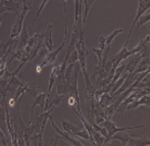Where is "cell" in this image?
Listing matches in <instances>:
<instances>
[{
    "label": "cell",
    "mask_w": 150,
    "mask_h": 146,
    "mask_svg": "<svg viewBox=\"0 0 150 146\" xmlns=\"http://www.w3.org/2000/svg\"><path fill=\"white\" fill-rule=\"evenodd\" d=\"M76 49L78 51V60L80 63V67L82 69V72L85 77V83H86V91H95L94 86L92 85L90 81V77L87 72V58H88V50L86 48L85 42H84V33L82 32L80 34V37L76 43Z\"/></svg>",
    "instance_id": "obj_1"
},
{
    "label": "cell",
    "mask_w": 150,
    "mask_h": 146,
    "mask_svg": "<svg viewBox=\"0 0 150 146\" xmlns=\"http://www.w3.org/2000/svg\"><path fill=\"white\" fill-rule=\"evenodd\" d=\"M32 5H33V0H24L22 4V10L18 14V18H16V23H14L13 27L11 30V34H10V39H16V37H18L22 32L23 26H24V21L26 18L27 13L31 10Z\"/></svg>",
    "instance_id": "obj_2"
},
{
    "label": "cell",
    "mask_w": 150,
    "mask_h": 146,
    "mask_svg": "<svg viewBox=\"0 0 150 146\" xmlns=\"http://www.w3.org/2000/svg\"><path fill=\"white\" fill-rule=\"evenodd\" d=\"M103 128H105L107 132V137L104 140V145H106L107 143H109L111 141V137L117 132L120 131H127V130H131V129H139V128H144L145 126H136V127H127V128H117V125L113 122H111V120H104L102 122V124L100 125Z\"/></svg>",
    "instance_id": "obj_3"
},
{
    "label": "cell",
    "mask_w": 150,
    "mask_h": 146,
    "mask_svg": "<svg viewBox=\"0 0 150 146\" xmlns=\"http://www.w3.org/2000/svg\"><path fill=\"white\" fill-rule=\"evenodd\" d=\"M64 33L65 34H64V38H63L62 44H61V45L57 48V49L54 50V51H49V53H48L47 55L44 57L43 61H42V62L39 64V67H38V69H37V72H40V69H41L43 67H45V65H47V64H51V63H53L54 61H55V59H56V57H57L58 53H59L61 50L64 48L65 39H67V27H65V29H64Z\"/></svg>",
    "instance_id": "obj_4"
},
{
    "label": "cell",
    "mask_w": 150,
    "mask_h": 146,
    "mask_svg": "<svg viewBox=\"0 0 150 146\" xmlns=\"http://www.w3.org/2000/svg\"><path fill=\"white\" fill-rule=\"evenodd\" d=\"M139 1V6H138V11H137V14L134 18V22H133L132 26H131V29H130V32H129V35H128V38H127V41H130V37H131V34L133 32V29L135 28L136 26V23L137 21L140 18V16H142L143 14L145 13L146 11L149 10V4H150V0H138Z\"/></svg>",
    "instance_id": "obj_5"
},
{
    "label": "cell",
    "mask_w": 150,
    "mask_h": 146,
    "mask_svg": "<svg viewBox=\"0 0 150 146\" xmlns=\"http://www.w3.org/2000/svg\"><path fill=\"white\" fill-rule=\"evenodd\" d=\"M48 120L51 122V125H52V127H53L54 131H55V132L59 135L60 139H64L65 141H67V142H69V144H71V145H76V146H82V145H83L81 142H80V141H78L77 139H74L73 137L71 136V134L64 132V131H61L60 129L55 125V123L53 122V120H52V118L50 117V116H49V118H48Z\"/></svg>",
    "instance_id": "obj_6"
},
{
    "label": "cell",
    "mask_w": 150,
    "mask_h": 146,
    "mask_svg": "<svg viewBox=\"0 0 150 146\" xmlns=\"http://www.w3.org/2000/svg\"><path fill=\"white\" fill-rule=\"evenodd\" d=\"M128 145L131 146H147L150 145V141L148 137H145L144 135H130V138L128 141Z\"/></svg>",
    "instance_id": "obj_7"
},
{
    "label": "cell",
    "mask_w": 150,
    "mask_h": 146,
    "mask_svg": "<svg viewBox=\"0 0 150 146\" xmlns=\"http://www.w3.org/2000/svg\"><path fill=\"white\" fill-rule=\"evenodd\" d=\"M60 65L61 64H57V63H53V67H52V69H51V73H50V78H49V86H48V95L50 94L51 92V89L53 87L54 83L56 82L57 80L58 76L60 74Z\"/></svg>",
    "instance_id": "obj_8"
},
{
    "label": "cell",
    "mask_w": 150,
    "mask_h": 146,
    "mask_svg": "<svg viewBox=\"0 0 150 146\" xmlns=\"http://www.w3.org/2000/svg\"><path fill=\"white\" fill-rule=\"evenodd\" d=\"M61 125H62L63 131L69 133V134H71V135H75L77 132H79V131H81L84 129L83 125H82L81 127H79V126H77V125L71 124V123L67 122V120H61Z\"/></svg>",
    "instance_id": "obj_9"
},
{
    "label": "cell",
    "mask_w": 150,
    "mask_h": 146,
    "mask_svg": "<svg viewBox=\"0 0 150 146\" xmlns=\"http://www.w3.org/2000/svg\"><path fill=\"white\" fill-rule=\"evenodd\" d=\"M149 104H150L149 94L148 95H144V96L140 97L139 99H137V100L133 101L132 103H130V104L127 106L126 111H129V109H135V108H137L138 106H140V105H147V106H149Z\"/></svg>",
    "instance_id": "obj_10"
},
{
    "label": "cell",
    "mask_w": 150,
    "mask_h": 146,
    "mask_svg": "<svg viewBox=\"0 0 150 146\" xmlns=\"http://www.w3.org/2000/svg\"><path fill=\"white\" fill-rule=\"evenodd\" d=\"M52 25H49V27L46 30L45 33H43V46H45L49 51H52V46H53V42H52L51 37V32H52Z\"/></svg>",
    "instance_id": "obj_11"
},
{
    "label": "cell",
    "mask_w": 150,
    "mask_h": 146,
    "mask_svg": "<svg viewBox=\"0 0 150 146\" xmlns=\"http://www.w3.org/2000/svg\"><path fill=\"white\" fill-rule=\"evenodd\" d=\"M16 39H10L9 38L8 41H2L1 43H0V59L7 53V51L10 48V46H11L12 44L16 43Z\"/></svg>",
    "instance_id": "obj_12"
},
{
    "label": "cell",
    "mask_w": 150,
    "mask_h": 146,
    "mask_svg": "<svg viewBox=\"0 0 150 146\" xmlns=\"http://www.w3.org/2000/svg\"><path fill=\"white\" fill-rule=\"evenodd\" d=\"M147 69H149V57H143L139 61L138 65H137V67L135 69V71L133 73L140 74L142 72L147 71Z\"/></svg>",
    "instance_id": "obj_13"
},
{
    "label": "cell",
    "mask_w": 150,
    "mask_h": 146,
    "mask_svg": "<svg viewBox=\"0 0 150 146\" xmlns=\"http://www.w3.org/2000/svg\"><path fill=\"white\" fill-rule=\"evenodd\" d=\"M20 36H21V40H20L21 44H20V47L18 48H20V49H23V48L27 45L29 39H30L28 36V33H27V26L25 23H24V26H23V29H22V32H21Z\"/></svg>",
    "instance_id": "obj_14"
},
{
    "label": "cell",
    "mask_w": 150,
    "mask_h": 146,
    "mask_svg": "<svg viewBox=\"0 0 150 146\" xmlns=\"http://www.w3.org/2000/svg\"><path fill=\"white\" fill-rule=\"evenodd\" d=\"M129 138H130V135L126 134L124 133V131H120V132H117V134L115 133L112 137H111V140L112 139H115V140H120L122 142V145H128V141H129Z\"/></svg>",
    "instance_id": "obj_15"
},
{
    "label": "cell",
    "mask_w": 150,
    "mask_h": 146,
    "mask_svg": "<svg viewBox=\"0 0 150 146\" xmlns=\"http://www.w3.org/2000/svg\"><path fill=\"white\" fill-rule=\"evenodd\" d=\"M95 0H83V4H84V8H85V11H84V16H83V27H85L86 25V21L88 18V13H89V10L92 6V4L94 3Z\"/></svg>",
    "instance_id": "obj_16"
},
{
    "label": "cell",
    "mask_w": 150,
    "mask_h": 146,
    "mask_svg": "<svg viewBox=\"0 0 150 146\" xmlns=\"http://www.w3.org/2000/svg\"><path fill=\"white\" fill-rule=\"evenodd\" d=\"M122 31H124V30H122V29L115 30V32H112V33H111L109 36H107V37H105V47H106V46L111 45V43H112V41H113V40H115V38L117 37V36L119 35L120 33H122Z\"/></svg>",
    "instance_id": "obj_17"
},
{
    "label": "cell",
    "mask_w": 150,
    "mask_h": 146,
    "mask_svg": "<svg viewBox=\"0 0 150 146\" xmlns=\"http://www.w3.org/2000/svg\"><path fill=\"white\" fill-rule=\"evenodd\" d=\"M149 20H150V14H149V12L147 14H146V12H145V13L143 14L142 16H140V18H139V20L137 21L136 26H135V27H136V29L138 30L141 26H142L143 24H145V23L149 22Z\"/></svg>",
    "instance_id": "obj_18"
},
{
    "label": "cell",
    "mask_w": 150,
    "mask_h": 146,
    "mask_svg": "<svg viewBox=\"0 0 150 146\" xmlns=\"http://www.w3.org/2000/svg\"><path fill=\"white\" fill-rule=\"evenodd\" d=\"M10 144L9 142H8V139H7V136H6L5 134L3 133V131L0 129V145H8Z\"/></svg>",
    "instance_id": "obj_19"
},
{
    "label": "cell",
    "mask_w": 150,
    "mask_h": 146,
    "mask_svg": "<svg viewBox=\"0 0 150 146\" xmlns=\"http://www.w3.org/2000/svg\"><path fill=\"white\" fill-rule=\"evenodd\" d=\"M49 1V0H42V2H41V5L39 6V8L37 9V13H36V18H39V16H40V13L42 12V10L44 9V7H45V5L47 4V2Z\"/></svg>",
    "instance_id": "obj_20"
},
{
    "label": "cell",
    "mask_w": 150,
    "mask_h": 146,
    "mask_svg": "<svg viewBox=\"0 0 150 146\" xmlns=\"http://www.w3.org/2000/svg\"><path fill=\"white\" fill-rule=\"evenodd\" d=\"M99 42H100V47H99V49L104 51V49H105V37L104 36H100V37H99Z\"/></svg>",
    "instance_id": "obj_21"
},
{
    "label": "cell",
    "mask_w": 150,
    "mask_h": 146,
    "mask_svg": "<svg viewBox=\"0 0 150 146\" xmlns=\"http://www.w3.org/2000/svg\"><path fill=\"white\" fill-rule=\"evenodd\" d=\"M1 99H2V94H1V92H0V101H1Z\"/></svg>",
    "instance_id": "obj_22"
},
{
    "label": "cell",
    "mask_w": 150,
    "mask_h": 146,
    "mask_svg": "<svg viewBox=\"0 0 150 146\" xmlns=\"http://www.w3.org/2000/svg\"><path fill=\"white\" fill-rule=\"evenodd\" d=\"M1 23H2V18L0 16V25H1Z\"/></svg>",
    "instance_id": "obj_23"
}]
</instances>
